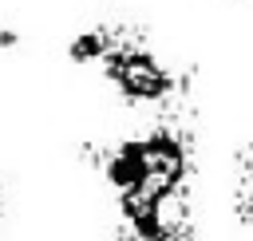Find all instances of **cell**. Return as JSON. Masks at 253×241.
I'll return each instance as SVG.
<instances>
[{"label":"cell","instance_id":"obj_1","mask_svg":"<svg viewBox=\"0 0 253 241\" xmlns=\"http://www.w3.org/2000/svg\"><path fill=\"white\" fill-rule=\"evenodd\" d=\"M79 154L103 174L115 194H162L174 186H190L198 130L190 126L182 107H166L154 122H146V130L115 142H83Z\"/></svg>","mask_w":253,"mask_h":241},{"label":"cell","instance_id":"obj_2","mask_svg":"<svg viewBox=\"0 0 253 241\" xmlns=\"http://www.w3.org/2000/svg\"><path fill=\"white\" fill-rule=\"evenodd\" d=\"M95 67L119 91V99H126L134 107L166 111V107H186V99H190V71L170 67L154 51L146 28H138V24H119L111 51Z\"/></svg>","mask_w":253,"mask_h":241},{"label":"cell","instance_id":"obj_3","mask_svg":"<svg viewBox=\"0 0 253 241\" xmlns=\"http://www.w3.org/2000/svg\"><path fill=\"white\" fill-rule=\"evenodd\" d=\"M119 241H198V217L190 186L162 194H115Z\"/></svg>","mask_w":253,"mask_h":241},{"label":"cell","instance_id":"obj_4","mask_svg":"<svg viewBox=\"0 0 253 241\" xmlns=\"http://www.w3.org/2000/svg\"><path fill=\"white\" fill-rule=\"evenodd\" d=\"M115 36H119V24H95V28H83L79 36H71V43H67V59H71V63H99V59L111 51Z\"/></svg>","mask_w":253,"mask_h":241},{"label":"cell","instance_id":"obj_5","mask_svg":"<svg viewBox=\"0 0 253 241\" xmlns=\"http://www.w3.org/2000/svg\"><path fill=\"white\" fill-rule=\"evenodd\" d=\"M233 209L245 225H253V142L237 150L233 166Z\"/></svg>","mask_w":253,"mask_h":241},{"label":"cell","instance_id":"obj_6","mask_svg":"<svg viewBox=\"0 0 253 241\" xmlns=\"http://www.w3.org/2000/svg\"><path fill=\"white\" fill-rule=\"evenodd\" d=\"M16 43H20V32H16L12 24H4V20H0V51H12Z\"/></svg>","mask_w":253,"mask_h":241},{"label":"cell","instance_id":"obj_7","mask_svg":"<svg viewBox=\"0 0 253 241\" xmlns=\"http://www.w3.org/2000/svg\"><path fill=\"white\" fill-rule=\"evenodd\" d=\"M4 213H8V198H4V190H0V221H4Z\"/></svg>","mask_w":253,"mask_h":241}]
</instances>
